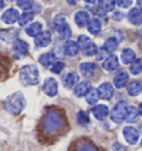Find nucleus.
<instances>
[{"label": "nucleus", "instance_id": "nucleus-1", "mask_svg": "<svg viewBox=\"0 0 142 151\" xmlns=\"http://www.w3.org/2000/svg\"><path fill=\"white\" fill-rule=\"evenodd\" d=\"M67 129L65 114L56 108L49 109L40 120L38 126V137L41 141H55L62 136Z\"/></svg>", "mask_w": 142, "mask_h": 151}, {"label": "nucleus", "instance_id": "nucleus-2", "mask_svg": "<svg viewBox=\"0 0 142 151\" xmlns=\"http://www.w3.org/2000/svg\"><path fill=\"white\" fill-rule=\"evenodd\" d=\"M26 107V99L22 92H14L5 100V108L10 114H19Z\"/></svg>", "mask_w": 142, "mask_h": 151}, {"label": "nucleus", "instance_id": "nucleus-3", "mask_svg": "<svg viewBox=\"0 0 142 151\" xmlns=\"http://www.w3.org/2000/svg\"><path fill=\"white\" fill-rule=\"evenodd\" d=\"M21 83L24 86H34L39 83V70L34 65H27L21 68L19 73Z\"/></svg>", "mask_w": 142, "mask_h": 151}, {"label": "nucleus", "instance_id": "nucleus-4", "mask_svg": "<svg viewBox=\"0 0 142 151\" xmlns=\"http://www.w3.org/2000/svg\"><path fill=\"white\" fill-rule=\"evenodd\" d=\"M69 151H102L89 139H78L70 146Z\"/></svg>", "mask_w": 142, "mask_h": 151}, {"label": "nucleus", "instance_id": "nucleus-5", "mask_svg": "<svg viewBox=\"0 0 142 151\" xmlns=\"http://www.w3.org/2000/svg\"><path fill=\"white\" fill-rule=\"evenodd\" d=\"M127 104L124 101H120L115 104L112 109V111L110 113V117H111V120L113 122H122L123 120L126 119V114H127Z\"/></svg>", "mask_w": 142, "mask_h": 151}, {"label": "nucleus", "instance_id": "nucleus-6", "mask_svg": "<svg viewBox=\"0 0 142 151\" xmlns=\"http://www.w3.org/2000/svg\"><path fill=\"white\" fill-rule=\"evenodd\" d=\"M123 137L126 139V141L128 142L129 145H136L140 138V133L134 127L131 126H127L123 128Z\"/></svg>", "mask_w": 142, "mask_h": 151}, {"label": "nucleus", "instance_id": "nucleus-7", "mask_svg": "<svg viewBox=\"0 0 142 151\" xmlns=\"http://www.w3.org/2000/svg\"><path fill=\"white\" fill-rule=\"evenodd\" d=\"M12 51L18 57H24L28 55L29 45L22 39H16L12 43Z\"/></svg>", "mask_w": 142, "mask_h": 151}, {"label": "nucleus", "instance_id": "nucleus-8", "mask_svg": "<svg viewBox=\"0 0 142 151\" xmlns=\"http://www.w3.org/2000/svg\"><path fill=\"white\" fill-rule=\"evenodd\" d=\"M97 91L99 94V98L103 100H110L114 94L113 87L110 85L109 82H103L102 85H100Z\"/></svg>", "mask_w": 142, "mask_h": 151}, {"label": "nucleus", "instance_id": "nucleus-9", "mask_svg": "<svg viewBox=\"0 0 142 151\" xmlns=\"http://www.w3.org/2000/svg\"><path fill=\"white\" fill-rule=\"evenodd\" d=\"M43 92L47 94L48 97H55L58 93V83L56 79L53 78H48L44 80L43 83Z\"/></svg>", "mask_w": 142, "mask_h": 151}, {"label": "nucleus", "instance_id": "nucleus-10", "mask_svg": "<svg viewBox=\"0 0 142 151\" xmlns=\"http://www.w3.org/2000/svg\"><path fill=\"white\" fill-rule=\"evenodd\" d=\"M20 14H19V11L17 9H14V8H10V9L6 10L4 14H2V21L7 24H14L16 21H18V19H19Z\"/></svg>", "mask_w": 142, "mask_h": 151}, {"label": "nucleus", "instance_id": "nucleus-11", "mask_svg": "<svg viewBox=\"0 0 142 151\" xmlns=\"http://www.w3.org/2000/svg\"><path fill=\"white\" fill-rule=\"evenodd\" d=\"M10 67H11V61L7 56L0 55V80H4L8 77Z\"/></svg>", "mask_w": 142, "mask_h": 151}, {"label": "nucleus", "instance_id": "nucleus-12", "mask_svg": "<svg viewBox=\"0 0 142 151\" xmlns=\"http://www.w3.org/2000/svg\"><path fill=\"white\" fill-rule=\"evenodd\" d=\"M51 42V35L49 31H42L34 37V45L39 48H44L49 46Z\"/></svg>", "mask_w": 142, "mask_h": 151}, {"label": "nucleus", "instance_id": "nucleus-13", "mask_svg": "<svg viewBox=\"0 0 142 151\" xmlns=\"http://www.w3.org/2000/svg\"><path fill=\"white\" fill-rule=\"evenodd\" d=\"M81 75L85 77V78H90L97 71V66H95L93 62H82L80 66H79Z\"/></svg>", "mask_w": 142, "mask_h": 151}, {"label": "nucleus", "instance_id": "nucleus-14", "mask_svg": "<svg viewBox=\"0 0 142 151\" xmlns=\"http://www.w3.org/2000/svg\"><path fill=\"white\" fill-rule=\"evenodd\" d=\"M92 113H93L95 119H98V120H104V119L108 117V114H109V108L105 104H98V106L93 107Z\"/></svg>", "mask_w": 142, "mask_h": 151}, {"label": "nucleus", "instance_id": "nucleus-15", "mask_svg": "<svg viewBox=\"0 0 142 151\" xmlns=\"http://www.w3.org/2000/svg\"><path fill=\"white\" fill-rule=\"evenodd\" d=\"M79 50H80L79 45L73 40H68L65 43V53L68 57H76L79 53Z\"/></svg>", "mask_w": 142, "mask_h": 151}, {"label": "nucleus", "instance_id": "nucleus-16", "mask_svg": "<svg viewBox=\"0 0 142 151\" xmlns=\"http://www.w3.org/2000/svg\"><path fill=\"white\" fill-rule=\"evenodd\" d=\"M19 31L17 29H5V30H0V39L4 40L6 42L14 41L18 37Z\"/></svg>", "mask_w": 142, "mask_h": 151}, {"label": "nucleus", "instance_id": "nucleus-17", "mask_svg": "<svg viewBox=\"0 0 142 151\" xmlns=\"http://www.w3.org/2000/svg\"><path fill=\"white\" fill-rule=\"evenodd\" d=\"M91 90V83L89 81H82L75 87V94L77 97H85Z\"/></svg>", "mask_w": 142, "mask_h": 151}, {"label": "nucleus", "instance_id": "nucleus-18", "mask_svg": "<svg viewBox=\"0 0 142 151\" xmlns=\"http://www.w3.org/2000/svg\"><path fill=\"white\" fill-rule=\"evenodd\" d=\"M75 21H76L77 26L79 27H85V26H88L89 21H90V16H89V12H87L85 10H80L78 11L75 16Z\"/></svg>", "mask_w": 142, "mask_h": 151}, {"label": "nucleus", "instance_id": "nucleus-19", "mask_svg": "<svg viewBox=\"0 0 142 151\" xmlns=\"http://www.w3.org/2000/svg\"><path fill=\"white\" fill-rule=\"evenodd\" d=\"M102 67L105 71H113L115 70L119 67V60L118 57L114 56V55H111L109 56L102 63Z\"/></svg>", "mask_w": 142, "mask_h": 151}, {"label": "nucleus", "instance_id": "nucleus-20", "mask_svg": "<svg viewBox=\"0 0 142 151\" xmlns=\"http://www.w3.org/2000/svg\"><path fill=\"white\" fill-rule=\"evenodd\" d=\"M128 19L134 26H140V24H142V12L138 8H133L129 11Z\"/></svg>", "mask_w": 142, "mask_h": 151}, {"label": "nucleus", "instance_id": "nucleus-21", "mask_svg": "<svg viewBox=\"0 0 142 151\" xmlns=\"http://www.w3.org/2000/svg\"><path fill=\"white\" fill-rule=\"evenodd\" d=\"M128 81H129V76L127 72H119L118 75L114 77L113 83L115 86V88L122 89V88H124L127 86Z\"/></svg>", "mask_w": 142, "mask_h": 151}, {"label": "nucleus", "instance_id": "nucleus-22", "mask_svg": "<svg viewBox=\"0 0 142 151\" xmlns=\"http://www.w3.org/2000/svg\"><path fill=\"white\" fill-rule=\"evenodd\" d=\"M78 81H79V76H78V73L77 72H69L63 78V86L66 88H68V89H70V88H72V87H75L77 85Z\"/></svg>", "mask_w": 142, "mask_h": 151}, {"label": "nucleus", "instance_id": "nucleus-23", "mask_svg": "<svg viewBox=\"0 0 142 151\" xmlns=\"http://www.w3.org/2000/svg\"><path fill=\"white\" fill-rule=\"evenodd\" d=\"M39 62L42 65L43 67H51L55 62H56V56L51 53V52H47V53H42L39 57Z\"/></svg>", "mask_w": 142, "mask_h": 151}, {"label": "nucleus", "instance_id": "nucleus-24", "mask_svg": "<svg viewBox=\"0 0 142 151\" xmlns=\"http://www.w3.org/2000/svg\"><path fill=\"white\" fill-rule=\"evenodd\" d=\"M121 60L124 65H131L134 60H136V53L131 49H123L121 52Z\"/></svg>", "mask_w": 142, "mask_h": 151}, {"label": "nucleus", "instance_id": "nucleus-25", "mask_svg": "<svg viewBox=\"0 0 142 151\" xmlns=\"http://www.w3.org/2000/svg\"><path fill=\"white\" fill-rule=\"evenodd\" d=\"M101 28H102V24H101V21H100L98 18H93L91 19L88 24V31L92 35H98L101 31Z\"/></svg>", "mask_w": 142, "mask_h": 151}, {"label": "nucleus", "instance_id": "nucleus-26", "mask_svg": "<svg viewBox=\"0 0 142 151\" xmlns=\"http://www.w3.org/2000/svg\"><path fill=\"white\" fill-rule=\"evenodd\" d=\"M26 32L30 37H37L39 33L42 32V24L40 22H33L26 28Z\"/></svg>", "mask_w": 142, "mask_h": 151}, {"label": "nucleus", "instance_id": "nucleus-27", "mask_svg": "<svg viewBox=\"0 0 142 151\" xmlns=\"http://www.w3.org/2000/svg\"><path fill=\"white\" fill-rule=\"evenodd\" d=\"M118 43H119V41L113 37L107 39V40H105V42H104V45H103L104 51L109 52V53H112V52L115 51V49L118 48Z\"/></svg>", "mask_w": 142, "mask_h": 151}, {"label": "nucleus", "instance_id": "nucleus-28", "mask_svg": "<svg viewBox=\"0 0 142 151\" xmlns=\"http://www.w3.org/2000/svg\"><path fill=\"white\" fill-rule=\"evenodd\" d=\"M139 118V112L138 109L134 108L133 106H129L127 108V114H126V120L129 122H136Z\"/></svg>", "mask_w": 142, "mask_h": 151}, {"label": "nucleus", "instance_id": "nucleus-29", "mask_svg": "<svg viewBox=\"0 0 142 151\" xmlns=\"http://www.w3.org/2000/svg\"><path fill=\"white\" fill-rule=\"evenodd\" d=\"M98 6L101 10H103L105 12L112 11L115 7V0H99Z\"/></svg>", "mask_w": 142, "mask_h": 151}, {"label": "nucleus", "instance_id": "nucleus-30", "mask_svg": "<svg viewBox=\"0 0 142 151\" xmlns=\"http://www.w3.org/2000/svg\"><path fill=\"white\" fill-rule=\"evenodd\" d=\"M141 92V83L139 81H131L128 86V93L131 97H136Z\"/></svg>", "mask_w": 142, "mask_h": 151}, {"label": "nucleus", "instance_id": "nucleus-31", "mask_svg": "<svg viewBox=\"0 0 142 151\" xmlns=\"http://www.w3.org/2000/svg\"><path fill=\"white\" fill-rule=\"evenodd\" d=\"M130 72L132 75H139L142 72V58L136 59L130 66Z\"/></svg>", "mask_w": 142, "mask_h": 151}, {"label": "nucleus", "instance_id": "nucleus-32", "mask_svg": "<svg viewBox=\"0 0 142 151\" xmlns=\"http://www.w3.org/2000/svg\"><path fill=\"white\" fill-rule=\"evenodd\" d=\"M67 24V20H66V17L63 16V14H57L53 20H52V26H53V28L58 30V29L62 27L63 24Z\"/></svg>", "mask_w": 142, "mask_h": 151}, {"label": "nucleus", "instance_id": "nucleus-33", "mask_svg": "<svg viewBox=\"0 0 142 151\" xmlns=\"http://www.w3.org/2000/svg\"><path fill=\"white\" fill-rule=\"evenodd\" d=\"M85 100L87 102L90 104H95L99 100V94H98V91L95 89H91L89 91V93L85 96Z\"/></svg>", "mask_w": 142, "mask_h": 151}, {"label": "nucleus", "instance_id": "nucleus-34", "mask_svg": "<svg viewBox=\"0 0 142 151\" xmlns=\"http://www.w3.org/2000/svg\"><path fill=\"white\" fill-rule=\"evenodd\" d=\"M58 33H59V36L61 38H63V39H68V38H70L71 37V29L70 27H69V24H63L62 27H60V28L57 30Z\"/></svg>", "mask_w": 142, "mask_h": 151}, {"label": "nucleus", "instance_id": "nucleus-35", "mask_svg": "<svg viewBox=\"0 0 142 151\" xmlns=\"http://www.w3.org/2000/svg\"><path fill=\"white\" fill-rule=\"evenodd\" d=\"M32 19H33V14H31V12H24V14H22L19 17L18 22H19L20 26H26L27 24L31 22Z\"/></svg>", "mask_w": 142, "mask_h": 151}, {"label": "nucleus", "instance_id": "nucleus-36", "mask_svg": "<svg viewBox=\"0 0 142 151\" xmlns=\"http://www.w3.org/2000/svg\"><path fill=\"white\" fill-rule=\"evenodd\" d=\"M82 51H83V55L87 57H91V56H95L97 55V52H98V48L95 46L93 42H91L89 46H87L85 48L82 49Z\"/></svg>", "mask_w": 142, "mask_h": 151}, {"label": "nucleus", "instance_id": "nucleus-37", "mask_svg": "<svg viewBox=\"0 0 142 151\" xmlns=\"http://www.w3.org/2000/svg\"><path fill=\"white\" fill-rule=\"evenodd\" d=\"M77 120L80 124H88L90 122V117L85 111H79L78 114H77Z\"/></svg>", "mask_w": 142, "mask_h": 151}, {"label": "nucleus", "instance_id": "nucleus-38", "mask_svg": "<svg viewBox=\"0 0 142 151\" xmlns=\"http://www.w3.org/2000/svg\"><path fill=\"white\" fill-rule=\"evenodd\" d=\"M91 42H92V41H91L90 38L85 36V35H81V36H79V38H78V45H79V47H80L81 49H83V48H85L87 46H89Z\"/></svg>", "mask_w": 142, "mask_h": 151}, {"label": "nucleus", "instance_id": "nucleus-39", "mask_svg": "<svg viewBox=\"0 0 142 151\" xmlns=\"http://www.w3.org/2000/svg\"><path fill=\"white\" fill-rule=\"evenodd\" d=\"M17 4H18V7L22 10H29L32 8L33 0H18Z\"/></svg>", "mask_w": 142, "mask_h": 151}, {"label": "nucleus", "instance_id": "nucleus-40", "mask_svg": "<svg viewBox=\"0 0 142 151\" xmlns=\"http://www.w3.org/2000/svg\"><path fill=\"white\" fill-rule=\"evenodd\" d=\"M65 69V63L61 61H57V62H55L53 65L51 66V71L53 72V73H60L62 70Z\"/></svg>", "mask_w": 142, "mask_h": 151}, {"label": "nucleus", "instance_id": "nucleus-41", "mask_svg": "<svg viewBox=\"0 0 142 151\" xmlns=\"http://www.w3.org/2000/svg\"><path fill=\"white\" fill-rule=\"evenodd\" d=\"M115 4L121 8H129L132 5V0H115Z\"/></svg>", "mask_w": 142, "mask_h": 151}, {"label": "nucleus", "instance_id": "nucleus-42", "mask_svg": "<svg viewBox=\"0 0 142 151\" xmlns=\"http://www.w3.org/2000/svg\"><path fill=\"white\" fill-rule=\"evenodd\" d=\"M137 8L142 12V0H138L137 1Z\"/></svg>", "mask_w": 142, "mask_h": 151}, {"label": "nucleus", "instance_id": "nucleus-43", "mask_svg": "<svg viewBox=\"0 0 142 151\" xmlns=\"http://www.w3.org/2000/svg\"><path fill=\"white\" fill-rule=\"evenodd\" d=\"M78 1H79V0H67V2H68L69 5H71V6L77 5V4H78Z\"/></svg>", "mask_w": 142, "mask_h": 151}, {"label": "nucleus", "instance_id": "nucleus-44", "mask_svg": "<svg viewBox=\"0 0 142 151\" xmlns=\"http://www.w3.org/2000/svg\"><path fill=\"white\" fill-rule=\"evenodd\" d=\"M138 112H139V114L142 117V104H140V106H139V108H138Z\"/></svg>", "mask_w": 142, "mask_h": 151}, {"label": "nucleus", "instance_id": "nucleus-45", "mask_svg": "<svg viewBox=\"0 0 142 151\" xmlns=\"http://www.w3.org/2000/svg\"><path fill=\"white\" fill-rule=\"evenodd\" d=\"M4 7H5V1L4 0H0V10L4 9Z\"/></svg>", "mask_w": 142, "mask_h": 151}, {"label": "nucleus", "instance_id": "nucleus-46", "mask_svg": "<svg viewBox=\"0 0 142 151\" xmlns=\"http://www.w3.org/2000/svg\"><path fill=\"white\" fill-rule=\"evenodd\" d=\"M85 2H88V4H95L97 0H85Z\"/></svg>", "mask_w": 142, "mask_h": 151}, {"label": "nucleus", "instance_id": "nucleus-47", "mask_svg": "<svg viewBox=\"0 0 142 151\" xmlns=\"http://www.w3.org/2000/svg\"><path fill=\"white\" fill-rule=\"evenodd\" d=\"M7 1H9V2H14V1H17V0H7Z\"/></svg>", "mask_w": 142, "mask_h": 151}, {"label": "nucleus", "instance_id": "nucleus-48", "mask_svg": "<svg viewBox=\"0 0 142 151\" xmlns=\"http://www.w3.org/2000/svg\"><path fill=\"white\" fill-rule=\"evenodd\" d=\"M141 91H142V83H141Z\"/></svg>", "mask_w": 142, "mask_h": 151}, {"label": "nucleus", "instance_id": "nucleus-49", "mask_svg": "<svg viewBox=\"0 0 142 151\" xmlns=\"http://www.w3.org/2000/svg\"><path fill=\"white\" fill-rule=\"evenodd\" d=\"M141 146H142V140H141Z\"/></svg>", "mask_w": 142, "mask_h": 151}]
</instances>
